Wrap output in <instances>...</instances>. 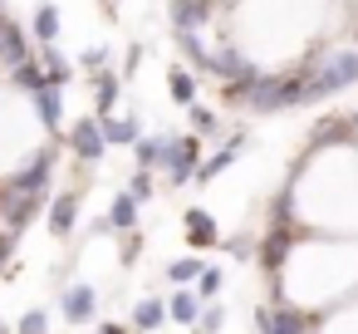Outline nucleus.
<instances>
[{
    "mask_svg": "<svg viewBox=\"0 0 358 334\" xmlns=\"http://www.w3.org/2000/svg\"><path fill=\"white\" fill-rule=\"evenodd\" d=\"M45 143H50V133L40 128L30 94L0 84V177H10L20 162H30Z\"/></svg>",
    "mask_w": 358,
    "mask_h": 334,
    "instance_id": "obj_1",
    "label": "nucleus"
},
{
    "mask_svg": "<svg viewBox=\"0 0 358 334\" xmlns=\"http://www.w3.org/2000/svg\"><path fill=\"white\" fill-rule=\"evenodd\" d=\"M358 84V45H334L329 60L309 74V104L329 99V94H343Z\"/></svg>",
    "mask_w": 358,
    "mask_h": 334,
    "instance_id": "obj_2",
    "label": "nucleus"
},
{
    "mask_svg": "<svg viewBox=\"0 0 358 334\" xmlns=\"http://www.w3.org/2000/svg\"><path fill=\"white\" fill-rule=\"evenodd\" d=\"M196 162H201V138L196 133H167V153H162V172L172 187H187L196 177Z\"/></svg>",
    "mask_w": 358,
    "mask_h": 334,
    "instance_id": "obj_3",
    "label": "nucleus"
},
{
    "mask_svg": "<svg viewBox=\"0 0 358 334\" xmlns=\"http://www.w3.org/2000/svg\"><path fill=\"white\" fill-rule=\"evenodd\" d=\"M64 143H69V153H74L79 162H103V153H108L103 128H99V118H94V113H89V118H74V123H69V133H64Z\"/></svg>",
    "mask_w": 358,
    "mask_h": 334,
    "instance_id": "obj_4",
    "label": "nucleus"
},
{
    "mask_svg": "<svg viewBox=\"0 0 358 334\" xmlns=\"http://www.w3.org/2000/svg\"><path fill=\"white\" fill-rule=\"evenodd\" d=\"M35 55V45H30V30L20 25V20H10L6 11H0V74H10L15 64H25Z\"/></svg>",
    "mask_w": 358,
    "mask_h": 334,
    "instance_id": "obj_5",
    "label": "nucleus"
},
{
    "mask_svg": "<svg viewBox=\"0 0 358 334\" xmlns=\"http://www.w3.org/2000/svg\"><path fill=\"white\" fill-rule=\"evenodd\" d=\"M30 109H35V118H40V128H45L50 138H59V128L69 123V118H64V89H59V84H40V89L30 94Z\"/></svg>",
    "mask_w": 358,
    "mask_h": 334,
    "instance_id": "obj_6",
    "label": "nucleus"
},
{
    "mask_svg": "<svg viewBox=\"0 0 358 334\" xmlns=\"http://www.w3.org/2000/svg\"><path fill=\"white\" fill-rule=\"evenodd\" d=\"M221 20V0H172V30H211Z\"/></svg>",
    "mask_w": 358,
    "mask_h": 334,
    "instance_id": "obj_7",
    "label": "nucleus"
},
{
    "mask_svg": "<svg viewBox=\"0 0 358 334\" xmlns=\"http://www.w3.org/2000/svg\"><path fill=\"white\" fill-rule=\"evenodd\" d=\"M59 309H64V319H69V324H89V319L99 314V290L79 280V285H69V290H64Z\"/></svg>",
    "mask_w": 358,
    "mask_h": 334,
    "instance_id": "obj_8",
    "label": "nucleus"
},
{
    "mask_svg": "<svg viewBox=\"0 0 358 334\" xmlns=\"http://www.w3.org/2000/svg\"><path fill=\"white\" fill-rule=\"evenodd\" d=\"M89 89H94V118H108L118 109V99H123V74L118 69H99Z\"/></svg>",
    "mask_w": 358,
    "mask_h": 334,
    "instance_id": "obj_9",
    "label": "nucleus"
},
{
    "mask_svg": "<svg viewBox=\"0 0 358 334\" xmlns=\"http://www.w3.org/2000/svg\"><path fill=\"white\" fill-rule=\"evenodd\" d=\"M99 128H103L108 148H133L143 138V118L138 113H108V118H99Z\"/></svg>",
    "mask_w": 358,
    "mask_h": 334,
    "instance_id": "obj_10",
    "label": "nucleus"
},
{
    "mask_svg": "<svg viewBox=\"0 0 358 334\" xmlns=\"http://www.w3.org/2000/svg\"><path fill=\"white\" fill-rule=\"evenodd\" d=\"M182 226H187V246H192V251L221 246V231H216V221H211V211H206V207H187Z\"/></svg>",
    "mask_w": 358,
    "mask_h": 334,
    "instance_id": "obj_11",
    "label": "nucleus"
},
{
    "mask_svg": "<svg viewBox=\"0 0 358 334\" xmlns=\"http://www.w3.org/2000/svg\"><path fill=\"white\" fill-rule=\"evenodd\" d=\"M241 148H245V133H236V138H231L226 148H216L211 158H201V162H196V177H192V182H201V187H206V182H216L221 172H231V162H236V153H241Z\"/></svg>",
    "mask_w": 358,
    "mask_h": 334,
    "instance_id": "obj_12",
    "label": "nucleus"
},
{
    "mask_svg": "<svg viewBox=\"0 0 358 334\" xmlns=\"http://www.w3.org/2000/svg\"><path fill=\"white\" fill-rule=\"evenodd\" d=\"M45 221H50V231L64 241V236L74 231V221H79V192H59V197H50Z\"/></svg>",
    "mask_w": 358,
    "mask_h": 334,
    "instance_id": "obj_13",
    "label": "nucleus"
},
{
    "mask_svg": "<svg viewBox=\"0 0 358 334\" xmlns=\"http://www.w3.org/2000/svg\"><path fill=\"white\" fill-rule=\"evenodd\" d=\"M59 30H64L59 6H55V0H40L35 15H30V40H35V45H59Z\"/></svg>",
    "mask_w": 358,
    "mask_h": 334,
    "instance_id": "obj_14",
    "label": "nucleus"
},
{
    "mask_svg": "<svg viewBox=\"0 0 358 334\" xmlns=\"http://www.w3.org/2000/svg\"><path fill=\"white\" fill-rule=\"evenodd\" d=\"M255 251H260V265H265V270H285V265H289V251H294V236H289L285 226H275Z\"/></svg>",
    "mask_w": 358,
    "mask_h": 334,
    "instance_id": "obj_15",
    "label": "nucleus"
},
{
    "mask_svg": "<svg viewBox=\"0 0 358 334\" xmlns=\"http://www.w3.org/2000/svg\"><path fill=\"white\" fill-rule=\"evenodd\" d=\"M314 319H304V314H294V309H260L255 314V329L260 334H304Z\"/></svg>",
    "mask_w": 358,
    "mask_h": 334,
    "instance_id": "obj_16",
    "label": "nucleus"
},
{
    "mask_svg": "<svg viewBox=\"0 0 358 334\" xmlns=\"http://www.w3.org/2000/svg\"><path fill=\"white\" fill-rule=\"evenodd\" d=\"M35 60H40V69L50 74V84H59V89H64V84L74 79V64L64 60V50H59V45H35Z\"/></svg>",
    "mask_w": 358,
    "mask_h": 334,
    "instance_id": "obj_17",
    "label": "nucleus"
},
{
    "mask_svg": "<svg viewBox=\"0 0 358 334\" xmlns=\"http://www.w3.org/2000/svg\"><path fill=\"white\" fill-rule=\"evenodd\" d=\"M167 94H172V104L192 109V104H196V69L172 64V69H167Z\"/></svg>",
    "mask_w": 358,
    "mask_h": 334,
    "instance_id": "obj_18",
    "label": "nucleus"
},
{
    "mask_svg": "<svg viewBox=\"0 0 358 334\" xmlns=\"http://www.w3.org/2000/svg\"><path fill=\"white\" fill-rule=\"evenodd\" d=\"M138 207H143V202H138L133 192H118L113 207H108V226H113V231H138Z\"/></svg>",
    "mask_w": 358,
    "mask_h": 334,
    "instance_id": "obj_19",
    "label": "nucleus"
},
{
    "mask_svg": "<svg viewBox=\"0 0 358 334\" xmlns=\"http://www.w3.org/2000/svg\"><path fill=\"white\" fill-rule=\"evenodd\" d=\"M196 314H201V300H196V290L177 285V290H172V300H167V319H177V324H196Z\"/></svg>",
    "mask_w": 358,
    "mask_h": 334,
    "instance_id": "obj_20",
    "label": "nucleus"
},
{
    "mask_svg": "<svg viewBox=\"0 0 358 334\" xmlns=\"http://www.w3.org/2000/svg\"><path fill=\"white\" fill-rule=\"evenodd\" d=\"M162 153H167V133H143L138 143H133V158H138V167H148V172H157L162 167Z\"/></svg>",
    "mask_w": 358,
    "mask_h": 334,
    "instance_id": "obj_21",
    "label": "nucleus"
},
{
    "mask_svg": "<svg viewBox=\"0 0 358 334\" xmlns=\"http://www.w3.org/2000/svg\"><path fill=\"white\" fill-rule=\"evenodd\" d=\"M162 319H167V300H138V309H133V329H143V334H152V329H162Z\"/></svg>",
    "mask_w": 358,
    "mask_h": 334,
    "instance_id": "obj_22",
    "label": "nucleus"
},
{
    "mask_svg": "<svg viewBox=\"0 0 358 334\" xmlns=\"http://www.w3.org/2000/svg\"><path fill=\"white\" fill-rule=\"evenodd\" d=\"M201 270H206V260H201V256L192 251V256H177V260L167 265V280H172V285H192V280H196Z\"/></svg>",
    "mask_w": 358,
    "mask_h": 334,
    "instance_id": "obj_23",
    "label": "nucleus"
},
{
    "mask_svg": "<svg viewBox=\"0 0 358 334\" xmlns=\"http://www.w3.org/2000/svg\"><path fill=\"white\" fill-rule=\"evenodd\" d=\"M187 118H192V133H196V138H216V133H221V118H216L206 104H192Z\"/></svg>",
    "mask_w": 358,
    "mask_h": 334,
    "instance_id": "obj_24",
    "label": "nucleus"
},
{
    "mask_svg": "<svg viewBox=\"0 0 358 334\" xmlns=\"http://www.w3.org/2000/svg\"><path fill=\"white\" fill-rule=\"evenodd\" d=\"M221 285H226V275H221L216 265H206V270L196 275V300H201V305H211V300L221 295Z\"/></svg>",
    "mask_w": 358,
    "mask_h": 334,
    "instance_id": "obj_25",
    "label": "nucleus"
},
{
    "mask_svg": "<svg viewBox=\"0 0 358 334\" xmlns=\"http://www.w3.org/2000/svg\"><path fill=\"white\" fill-rule=\"evenodd\" d=\"M221 324H226V309L211 300V305H201V314H196V334H221Z\"/></svg>",
    "mask_w": 358,
    "mask_h": 334,
    "instance_id": "obj_26",
    "label": "nucleus"
},
{
    "mask_svg": "<svg viewBox=\"0 0 358 334\" xmlns=\"http://www.w3.org/2000/svg\"><path fill=\"white\" fill-rule=\"evenodd\" d=\"M108 60H113V50H108V45H89V50L79 55V69L99 74V69H108Z\"/></svg>",
    "mask_w": 358,
    "mask_h": 334,
    "instance_id": "obj_27",
    "label": "nucleus"
},
{
    "mask_svg": "<svg viewBox=\"0 0 358 334\" xmlns=\"http://www.w3.org/2000/svg\"><path fill=\"white\" fill-rule=\"evenodd\" d=\"M15 334H50V314L45 309H25L20 324H15Z\"/></svg>",
    "mask_w": 358,
    "mask_h": 334,
    "instance_id": "obj_28",
    "label": "nucleus"
},
{
    "mask_svg": "<svg viewBox=\"0 0 358 334\" xmlns=\"http://www.w3.org/2000/svg\"><path fill=\"white\" fill-rule=\"evenodd\" d=\"M128 192H133L138 202H148V197H152V172H148V167H138V172L128 177Z\"/></svg>",
    "mask_w": 358,
    "mask_h": 334,
    "instance_id": "obj_29",
    "label": "nucleus"
},
{
    "mask_svg": "<svg viewBox=\"0 0 358 334\" xmlns=\"http://www.w3.org/2000/svg\"><path fill=\"white\" fill-rule=\"evenodd\" d=\"M221 246H226L236 260H250V251H255V241H250V236H231V241H221Z\"/></svg>",
    "mask_w": 358,
    "mask_h": 334,
    "instance_id": "obj_30",
    "label": "nucleus"
},
{
    "mask_svg": "<svg viewBox=\"0 0 358 334\" xmlns=\"http://www.w3.org/2000/svg\"><path fill=\"white\" fill-rule=\"evenodd\" d=\"M138 64H143V45H128V50H123V69H118V74L128 79V74H138Z\"/></svg>",
    "mask_w": 358,
    "mask_h": 334,
    "instance_id": "obj_31",
    "label": "nucleus"
},
{
    "mask_svg": "<svg viewBox=\"0 0 358 334\" xmlns=\"http://www.w3.org/2000/svg\"><path fill=\"white\" fill-rule=\"evenodd\" d=\"M123 236H128V241H123V265H133V260L143 256V236H138V231H123Z\"/></svg>",
    "mask_w": 358,
    "mask_h": 334,
    "instance_id": "obj_32",
    "label": "nucleus"
},
{
    "mask_svg": "<svg viewBox=\"0 0 358 334\" xmlns=\"http://www.w3.org/2000/svg\"><path fill=\"white\" fill-rule=\"evenodd\" d=\"M10 251H15V231H0V265L10 260Z\"/></svg>",
    "mask_w": 358,
    "mask_h": 334,
    "instance_id": "obj_33",
    "label": "nucleus"
},
{
    "mask_svg": "<svg viewBox=\"0 0 358 334\" xmlns=\"http://www.w3.org/2000/svg\"><path fill=\"white\" fill-rule=\"evenodd\" d=\"M99 334H128V329H123V324H103Z\"/></svg>",
    "mask_w": 358,
    "mask_h": 334,
    "instance_id": "obj_34",
    "label": "nucleus"
},
{
    "mask_svg": "<svg viewBox=\"0 0 358 334\" xmlns=\"http://www.w3.org/2000/svg\"><path fill=\"white\" fill-rule=\"evenodd\" d=\"M348 123H353V133H358V113H353V118H348Z\"/></svg>",
    "mask_w": 358,
    "mask_h": 334,
    "instance_id": "obj_35",
    "label": "nucleus"
},
{
    "mask_svg": "<svg viewBox=\"0 0 358 334\" xmlns=\"http://www.w3.org/2000/svg\"><path fill=\"white\" fill-rule=\"evenodd\" d=\"M99 6H108V11H113V0H99Z\"/></svg>",
    "mask_w": 358,
    "mask_h": 334,
    "instance_id": "obj_36",
    "label": "nucleus"
},
{
    "mask_svg": "<svg viewBox=\"0 0 358 334\" xmlns=\"http://www.w3.org/2000/svg\"><path fill=\"white\" fill-rule=\"evenodd\" d=\"M0 334H15V329H6V324H0Z\"/></svg>",
    "mask_w": 358,
    "mask_h": 334,
    "instance_id": "obj_37",
    "label": "nucleus"
},
{
    "mask_svg": "<svg viewBox=\"0 0 358 334\" xmlns=\"http://www.w3.org/2000/svg\"><path fill=\"white\" fill-rule=\"evenodd\" d=\"M353 45H358V25H353Z\"/></svg>",
    "mask_w": 358,
    "mask_h": 334,
    "instance_id": "obj_38",
    "label": "nucleus"
},
{
    "mask_svg": "<svg viewBox=\"0 0 358 334\" xmlns=\"http://www.w3.org/2000/svg\"><path fill=\"white\" fill-rule=\"evenodd\" d=\"M0 11H6V6H0Z\"/></svg>",
    "mask_w": 358,
    "mask_h": 334,
    "instance_id": "obj_39",
    "label": "nucleus"
}]
</instances>
